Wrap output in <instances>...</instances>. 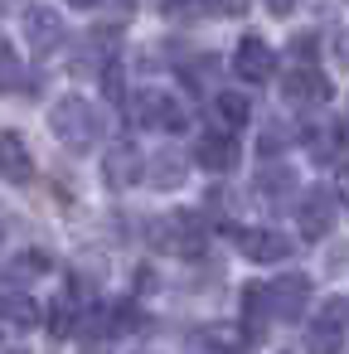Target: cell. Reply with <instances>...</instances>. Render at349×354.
Masks as SVG:
<instances>
[{
	"label": "cell",
	"instance_id": "obj_1",
	"mask_svg": "<svg viewBox=\"0 0 349 354\" xmlns=\"http://www.w3.org/2000/svg\"><path fill=\"white\" fill-rule=\"evenodd\" d=\"M243 306H247V325H267V320H301V310L310 306V281L286 272L267 286H247L243 291Z\"/></svg>",
	"mask_w": 349,
	"mask_h": 354
},
{
	"label": "cell",
	"instance_id": "obj_2",
	"mask_svg": "<svg viewBox=\"0 0 349 354\" xmlns=\"http://www.w3.org/2000/svg\"><path fill=\"white\" fill-rule=\"evenodd\" d=\"M49 131L68 146V151H93L102 136V117L97 107H88L83 97H59L49 107Z\"/></svg>",
	"mask_w": 349,
	"mask_h": 354
},
{
	"label": "cell",
	"instance_id": "obj_3",
	"mask_svg": "<svg viewBox=\"0 0 349 354\" xmlns=\"http://www.w3.org/2000/svg\"><path fill=\"white\" fill-rule=\"evenodd\" d=\"M155 243H160V248H170V252L194 257V252H204L209 228H204V218H199V214H170V218H160V223H155Z\"/></svg>",
	"mask_w": 349,
	"mask_h": 354
},
{
	"label": "cell",
	"instance_id": "obj_4",
	"mask_svg": "<svg viewBox=\"0 0 349 354\" xmlns=\"http://www.w3.org/2000/svg\"><path fill=\"white\" fill-rule=\"evenodd\" d=\"M334 209H339V199H334V189H305L301 194V204H296V223H301V238H325L330 233V223H334Z\"/></svg>",
	"mask_w": 349,
	"mask_h": 354
},
{
	"label": "cell",
	"instance_id": "obj_5",
	"mask_svg": "<svg viewBox=\"0 0 349 354\" xmlns=\"http://www.w3.org/2000/svg\"><path fill=\"white\" fill-rule=\"evenodd\" d=\"M281 93H286V102L296 107H325L330 102V83H325V73L315 68V64H301V68H291L286 78H281Z\"/></svg>",
	"mask_w": 349,
	"mask_h": 354
},
{
	"label": "cell",
	"instance_id": "obj_6",
	"mask_svg": "<svg viewBox=\"0 0 349 354\" xmlns=\"http://www.w3.org/2000/svg\"><path fill=\"white\" fill-rule=\"evenodd\" d=\"M136 122L155 127V131H180L185 127V107H180V97H170L160 88H146L141 102H136Z\"/></svg>",
	"mask_w": 349,
	"mask_h": 354
},
{
	"label": "cell",
	"instance_id": "obj_7",
	"mask_svg": "<svg viewBox=\"0 0 349 354\" xmlns=\"http://www.w3.org/2000/svg\"><path fill=\"white\" fill-rule=\"evenodd\" d=\"M25 39H30V54L44 59V54H54L64 44V20L54 10H44V6H30L25 10Z\"/></svg>",
	"mask_w": 349,
	"mask_h": 354
},
{
	"label": "cell",
	"instance_id": "obj_8",
	"mask_svg": "<svg viewBox=\"0 0 349 354\" xmlns=\"http://www.w3.org/2000/svg\"><path fill=\"white\" fill-rule=\"evenodd\" d=\"M339 335H344V301H330L310 330H305V349L310 354H339Z\"/></svg>",
	"mask_w": 349,
	"mask_h": 354
},
{
	"label": "cell",
	"instance_id": "obj_9",
	"mask_svg": "<svg viewBox=\"0 0 349 354\" xmlns=\"http://www.w3.org/2000/svg\"><path fill=\"white\" fill-rule=\"evenodd\" d=\"M233 68H238V78H247V83H267L272 68H276V54H272L267 39L247 35V39L238 44V54H233Z\"/></svg>",
	"mask_w": 349,
	"mask_h": 354
},
{
	"label": "cell",
	"instance_id": "obj_10",
	"mask_svg": "<svg viewBox=\"0 0 349 354\" xmlns=\"http://www.w3.org/2000/svg\"><path fill=\"white\" fill-rule=\"evenodd\" d=\"M0 175L10 185H30V175H35V156L20 131H0Z\"/></svg>",
	"mask_w": 349,
	"mask_h": 354
},
{
	"label": "cell",
	"instance_id": "obj_11",
	"mask_svg": "<svg viewBox=\"0 0 349 354\" xmlns=\"http://www.w3.org/2000/svg\"><path fill=\"white\" fill-rule=\"evenodd\" d=\"M238 248H243V257H252V262H281V257L291 252V243H286L281 233H272V228H243V233H238Z\"/></svg>",
	"mask_w": 349,
	"mask_h": 354
},
{
	"label": "cell",
	"instance_id": "obj_12",
	"mask_svg": "<svg viewBox=\"0 0 349 354\" xmlns=\"http://www.w3.org/2000/svg\"><path fill=\"white\" fill-rule=\"evenodd\" d=\"M194 160H199L204 170H214V175H228V170L238 165V141H233V136H204V141L194 146Z\"/></svg>",
	"mask_w": 349,
	"mask_h": 354
},
{
	"label": "cell",
	"instance_id": "obj_13",
	"mask_svg": "<svg viewBox=\"0 0 349 354\" xmlns=\"http://www.w3.org/2000/svg\"><path fill=\"white\" fill-rule=\"evenodd\" d=\"M102 175H107V185H112V189H126V185H136V180L146 175V160H141L136 151H126V146H117V151L107 156V165H102Z\"/></svg>",
	"mask_w": 349,
	"mask_h": 354
},
{
	"label": "cell",
	"instance_id": "obj_14",
	"mask_svg": "<svg viewBox=\"0 0 349 354\" xmlns=\"http://www.w3.org/2000/svg\"><path fill=\"white\" fill-rule=\"evenodd\" d=\"M141 180H146V185H155V189H175V185H185V156H175V151L151 156Z\"/></svg>",
	"mask_w": 349,
	"mask_h": 354
},
{
	"label": "cell",
	"instance_id": "obj_15",
	"mask_svg": "<svg viewBox=\"0 0 349 354\" xmlns=\"http://www.w3.org/2000/svg\"><path fill=\"white\" fill-rule=\"evenodd\" d=\"M247 117H252L247 97H238V93H218V97H214V122H218V127L238 131V127H243Z\"/></svg>",
	"mask_w": 349,
	"mask_h": 354
},
{
	"label": "cell",
	"instance_id": "obj_16",
	"mask_svg": "<svg viewBox=\"0 0 349 354\" xmlns=\"http://www.w3.org/2000/svg\"><path fill=\"white\" fill-rule=\"evenodd\" d=\"M0 320H10V325H35L39 320V306L20 291H0Z\"/></svg>",
	"mask_w": 349,
	"mask_h": 354
},
{
	"label": "cell",
	"instance_id": "obj_17",
	"mask_svg": "<svg viewBox=\"0 0 349 354\" xmlns=\"http://www.w3.org/2000/svg\"><path fill=\"white\" fill-rule=\"evenodd\" d=\"M20 88H25V64L6 39H0V93H20Z\"/></svg>",
	"mask_w": 349,
	"mask_h": 354
},
{
	"label": "cell",
	"instance_id": "obj_18",
	"mask_svg": "<svg viewBox=\"0 0 349 354\" xmlns=\"http://www.w3.org/2000/svg\"><path fill=\"white\" fill-rule=\"evenodd\" d=\"M286 185H291V170H286V165H262V170H257V189H267L272 199H281Z\"/></svg>",
	"mask_w": 349,
	"mask_h": 354
},
{
	"label": "cell",
	"instance_id": "obj_19",
	"mask_svg": "<svg viewBox=\"0 0 349 354\" xmlns=\"http://www.w3.org/2000/svg\"><path fill=\"white\" fill-rule=\"evenodd\" d=\"M73 320H78V301H73V291H64V296L54 301V320H49V330H54V335H68Z\"/></svg>",
	"mask_w": 349,
	"mask_h": 354
},
{
	"label": "cell",
	"instance_id": "obj_20",
	"mask_svg": "<svg viewBox=\"0 0 349 354\" xmlns=\"http://www.w3.org/2000/svg\"><path fill=\"white\" fill-rule=\"evenodd\" d=\"M44 272H49V252H44V248L15 257V277H44Z\"/></svg>",
	"mask_w": 349,
	"mask_h": 354
},
{
	"label": "cell",
	"instance_id": "obj_21",
	"mask_svg": "<svg viewBox=\"0 0 349 354\" xmlns=\"http://www.w3.org/2000/svg\"><path fill=\"white\" fill-rule=\"evenodd\" d=\"M102 93H107L112 102H122V68H117V64H107V73H102Z\"/></svg>",
	"mask_w": 349,
	"mask_h": 354
},
{
	"label": "cell",
	"instance_id": "obj_22",
	"mask_svg": "<svg viewBox=\"0 0 349 354\" xmlns=\"http://www.w3.org/2000/svg\"><path fill=\"white\" fill-rule=\"evenodd\" d=\"M204 6H209V10H218V15H243L252 0H204Z\"/></svg>",
	"mask_w": 349,
	"mask_h": 354
},
{
	"label": "cell",
	"instance_id": "obj_23",
	"mask_svg": "<svg viewBox=\"0 0 349 354\" xmlns=\"http://www.w3.org/2000/svg\"><path fill=\"white\" fill-rule=\"evenodd\" d=\"M334 199L349 209V170H339V180H334Z\"/></svg>",
	"mask_w": 349,
	"mask_h": 354
},
{
	"label": "cell",
	"instance_id": "obj_24",
	"mask_svg": "<svg viewBox=\"0 0 349 354\" xmlns=\"http://www.w3.org/2000/svg\"><path fill=\"white\" fill-rule=\"evenodd\" d=\"M165 6H170V15H180V10H194L199 0H165Z\"/></svg>",
	"mask_w": 349,
	"mask_h": 354
},
{
	"label": "cell",
	"instance_id": "obj_25",
	"mask_svg": "<svg viewBox=\"0 0 349 354\" xmlns=\"http://www.w3.org/2000/svg\"><path fill=\"white\" fill-rule=\"evenodd\" d=\"M267 6H272L276 15H291V6H296V0H267Z\"/></svg>",
	"mask_w": 349,
	"mask_h": 354
},
{
	"label": "cell",
	"instance_id": "obj_26",
	"mask_svg": "<svg viewBox=\"0 0 349 354\" xmlns=\"http://www.w3.org/2000/svg\"><path fill=\"white\" fill-rule=\"evenodd\" d=\"M64 6H73V10H93V6H102V0H64Z\"/></svg>",
	"mask_w": 349,
	"mask_h": 354
},
{
	"label": "cell",
	"instance_id": "obj_27",
	"mask_svg": "<svg viewBox=\"0 0 349 354\" xmlns=\"http://www.w3.org/2000/svg\"><path fill=\"white\" fill-rule=\"evenodd\" d=\"M0 354H25V349L20 344H0Z\"/></svg>",
	"mask_w": 349,
	"mask_h": 354
},
{
	"label": "cell",
	"instance_id": "obj_28",
	"mask_svg": "<svg viewBox=\"0 0 349 354\" xmlns=\"http://www.w3.org/2000/svg\"><path fill=\"white\" fill-rule=\"evenodd\" d=\"M344 136H349V107H344Z\"/></svg>",
	"mask_w": 349,
	"mask_h": 354
}]
</instances>
